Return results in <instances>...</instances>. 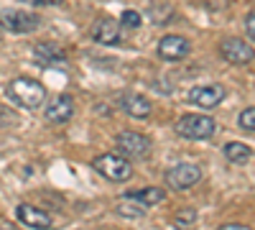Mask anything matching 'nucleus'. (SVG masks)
Here are the masks:
<instances>
[{"label":"nucleus","instance_id":"obj_1","mask_svg":"<svg viewBox=\"0 0 255 230\" xmlns=\"http://www.w3.org/2000/svg\"><path fill=\"white\" fill-rule=\"evenodd\" d=\"M8 95L15 105L26 108V110H38L46 100V87L41 85L38 79L31 77H15L8 85Z\"/></svg>","mask_w":255,"mask_h":230},{"label":"nucleus","instance_id":"obj_2","mask_svg":"<svg viewBox=\"0 0 255 230\" xmlns=\"http://www.w3.org/2000/svg\"><path fill=\"white\" fill-rule=\"evenodd\" d=\"M92 169L100 177H105L108 182H115V184L128 182L135 174L130 159H125L123 154H100V156H95L92 159Z\"/></svg>","mask_w":255,"mask_h":230},{"label":"nucleus","instance_id":"obj_3","mask_svg":"<svg viewBox=\"0 0 255 230\" xmlns=\"http://www.w3.org/2000/svg\"><path fill=\"white\" fill-rule=\"evenodd\" d=\"M174 131L181 136V138H189V141H209L212 136L217 133V123L215 118L209 115H181L174 125Z\"/></svg>","mask_w":255,"mask_h":230},{"label":"nucleus","instance_id":"obj_4","mask_svg":"<svg viewBox=\"0 0 255 230\" xmlns=\"http://www.w3.org/2000/svg\"><path fill=\"white\" fill-rule=\"evenodd\" d=\"M41 26V18L23 8H0V28L10 33H33Z\"/></svg>","mask_w":255,"mask_h":230},{"label":"nucleus","instance_id":"obj_5","mask_svg":"<svg viewBox=\"0 0 255 230\" xmlns=\"http://www.w3.org/2000/svg\"><path fill=\"white\" fill-rule=\"evenodd\" d=\"M115 146L125 159H145L151 154V138L138 131H123L115 136Z\"/></svg>","mask_w":255,"mask_h":230},{"label":"nucleus","instance_id":"obj_6","mask_svg":"<svg viewBox=\"0 0 255 230\" xmlns=\"http://www.w3.org/2000/svg\"><path fill=\"white\" fill-rule=\"evenodd\" d=\"M199 179H202V169H199L197 164H186V161L171 166V169L166 172L168 187H171V190H179V192H184V190H189V187L199 184Z\"/></svg>","mask_w":255,"mask_h":230},{"label":"nucleus","instance_id":"obj_7","mask_svg":"<svg viewBox=\"0 0 255 230\" xmlns=\"http://www.w3.org/2000/svg\"><path fill=\"white\" fill-rule=\"evenodd\" d=\"M220 54L225 61H230V64H250V61L255 59V49L248 44L245 38H225L220 44Z\"/></svg>","mask_w":255,"mask_h":230},{"label":"nucleus","instance_id":"obj_8","mask_svg":"<svg viewBox=\"0 0 255 230\" xmlns=\"http://www.w3.org/2000/svg\"><path fill=\"white\" fill-rule=\"evenodd\" d=\"M191 51V44L184 38V36H176V33H168L158 41V56L163 61H181L186 59Z\"/></svg>","mask_w":255,"mask_h":230},{"label":"nucleus","instance_id":"obj_9","mask_svg":"<svg viewBox=\"0 0 255 230\" xmlns=\"http://www.w3.org/2000/svg\"><path fill=\"white\" fill-rule=\"evenodd\" d=\"M225 100V87L222 85H197L189 90V102H194L197 108H217Z\"/></svg>","mask_w":255,"mask_h":230},{"label":"nucleus","instance_id":"obj_10","mask_svg":"<svg viewBox=\"0 0 255 230\" xmlns=\"http://www.w3.org/2000/svg\"><path fill=\"white\" fill-rule=\"evenodd\" d=\"M15 218L20 220V225H26V228H33V230H46L51 228V215L44 213L41 207L36 205H28V202H20L15 207Z\"/></svg>","mask_w":255,"mask_h":230},{"label":"nucleus","instance_id":"obj_11","mask_svg":"<svg viewBox=\"0 0 255 230\" xmlns=\"http://www.w3.org/2000/svg\"><path fill=\"white\" fill-rule=\"evenodd\" d=\"M72 115H74V102H72L69 95H56V97H51V100L46 102V108H44V118H46L49 123H56V125L69 123Z\"/></svg>","mask_w":255,"mask_h":230},{"label":"nucleus","instance_id":"obj_12","mask_svg":"<svg viewBox=\"0 0 255 230\" xmlns=\"http://www.w3.org/2000/svg\"><path fill=\"white\" fill-rule=\"evenodd\" d=\"M118 105H120V110H123L125 115H130V118H135V120H145L148 115H151V110H153L151 100L143 97V95H138V92H125V95H120Z\"/></svg>","mask_w":255,"mask_h":230},{"label":"nucleus","instance_id":"obj_13","mask_svg":"<svg viewBox=\"0 0 255 230\" xmlns=\"http://www.w3.org/2000/svg\"><path fill=\"white\" fill-rule=\"evenodd\" d=\"M120 20L113 18H102L92 26V38L97 41L100 46H118L120 44Z\"/></svg>","mask_w":255,"mask_h":230},{"label":"nucleus","instance_id":"obj_14","mask_svg":"<svg viewBox=\"0 0 255 230\" xmlns=\"http://www.w3.org/2000/svg\"><path fill=\"white\" fill-rule=\"evenodd\" d=\"M33 61L41 67H59L67 61V51L56 44H51V41H44V44L33 46Z\"/></svg>","mask_w":255,"mask_h":230},{"label":"nucleus","instance_id":"obj_15","mask_svg":"<svg viewBox=\"0 0 255 230\" xmlns=\"http://www.w3.org/2000/svg\"><path fill=\"white\" fill-rule=\"evenodd\" d=\"M128 197L138 200L145 207H153V205H161L166 200V192L161 190V187H145V190H130V192H128Z\"/></svg>","mask_w":255,"mask_h":230},{"label":"nucleus","instance_id":"obj_16","mask_svg":"<svg viewBox=\"0 0 255 230\" xmlns=\"http://www.w3.org/2000/svg\"><path fill=\"white\" fill-rule=\"evenodd\" d=\"M222 154L232 164H248L250 156H253V149H250V146H245V143H240V141H230V143H225Z\"/></svg>","mask_w":255,"mask_h":230},{"label":"nucleus","instance_id":"obj_17","mask_svg":"<svg viewBox=\"0 0 255 230\" xmlns=\"http://www.w3.org/2000/svg\"><path fill=\"white\" fill-rule=\"evenodd\" d=\"M148 18H151L156 26H163L174 18V5L166 3V0H153L151 8H148Z\"/></svg>","mask_w":255,"mask_h":230},{"label":"nucleus","instance_id":"obj_18","mask_svg":"<svg viewBox=\"0 0 255 230\" xmlns=\"http://www.w3.org/2000/svg\"><path fill=\"white\" fill-rule=\"evenodd\" d=\"M145 210H148L145 205H140L138 200L128 197V195H125V200H123V202H118V205H115V213H118V215H123V218H143V215H145Z\"/></svg>","mask_w":255,"mask_h":230},{"label":"nucleus","instance_id":"obj_19","mask_svg":"<svg viewBox=\"0 0 255 230\" xmlns=\"http://www.w3.org/2000/svg\"><path fill=\"white\" fill-rule=\"evenodd\" d=\"M197 223V210H191V207H184V210H179L174 215V225L176 228H189Z\"/></svg>","mask_w":255,"mask_h":230},{"label":"nucleus","instance_id":"obj_20","mask_svg":"<svg viewBox=\"0 0 255 230\" xmlns=\"http://www.w3.org/2000/svg\"><path fill=\"white\" fill-rule=\"evenodd\" d=\"M140 23H143V15L138 10H123V15H120L123 28H140Z\"/></svg>","mask_w":255,"mask_h":230},{"label":"nucleus","instance_id":"obj_21","mask_svg":"<svg viewBox=\"0 0 255 230\" xmlns=\"http://www.w3.org/2000/svg\"><path fill=\"white\" fill-rule=\"evenodd\" d=\"M238 125L248 133H255V108H245L240 115H238Z\"/></svg>","mask_w":255,"mask_h":230},{"label":"nucleus","instance_id":"obj_22","mask_svg":"<svg viewBox=\"0 0 255 230\" xmlns=\"http://www.w3.org/2000/svg\"><path fill=\"white\" fill-rule=\"evenodd\" d=\"M26 5H33V8H56V5H64V0H20Z\"/></svg>","mask_w":255,"mask_h":230},{"label":"nucleus","instance_id":"obj_23","mask_svg":"<svg viewBox=\"0 0 255 230\" xmlns=\"http://www.w3.org/2000/svg\"><path fill=\"white\" fill-rule=\"evenodd\" d=\"M245 33L255 41V10H250L248 18H245Z\"/></svg>","mask_w":255,"mask_h":230},{"label":"nucleus","instance_id":"obj_24","mask_svg":"<svg viewBox=\"0 0 255 230\" xmlns=\"http://www.w3.org/2000/svg\"><path fill=\"white\" fill-rule=\"evenodd\" d=\"M217 230H250L248 225H240V223H227V225H220Z\"/></svg>","mask_w":255,"mask_h":230}]
</instances>
